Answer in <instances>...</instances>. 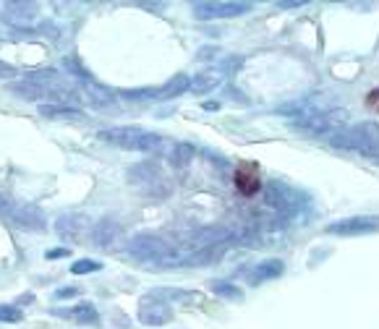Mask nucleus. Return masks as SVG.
Returning <instances> with one entry per match:
<instances>
[{
	"label": "nucleus",
	"mask_w": 379,
	"mask_h": 329,
	"mask_svg": "<svg viewBox=\"0 0 379 329\" xmlns=\"http://www.w3.org/2000/svg\"><path fill=\"white\" fill-rule=\"evenodd\" d=\"M99 138L105 144H113L118 149H129V152H157L160 144H163V136L160 134H150L139 126H115V128H105L99 131Z\"/></svg>",
	"instance_id": "1"
},
{
	"label": "nucleus",
	"mask_w": 379,
	"mask_h": 329,
	"mask_svg": "<svg viewBox=\"0 0 379 329\" xmlns=\"http://www.w3.org/2000/svg\"><path fill=\"white\" fill-rule=\"evenodd\" d=\"M330 144L340 149H353V152H361V154L369 157L374 152V147L379 144V123L364 120V123L348 126L343 131H332Z\"/></svg>",
	"instance_id": "2"
},
{
	"label": "nucleus",
	"mask_w": 379,
	"mask_h": 329,
	"mask_svg": "<svg viewBox=\"0 0 379 329\" xmlns=\"http://www.w3.org/2000/svg\"><path fill=\"white\" fill-rule=\"evenodd\" d=\"M129 183H134L136 188H141L144 193H150L152 199H165L170 193V183L165 178L163 168L154 162V159H147V162H139L129 170Z\"/></svg>",
	"instance_id": "3"
},
{
	"label": "nucleus",
	"mask_w": 379,
	"mask_h": 329,
	"mask_svg": "<svg viewBox=\"0 0 379 329\" xmlns=\"http://www.w3.org/2000/svg\"><path fill=\"white\" fill-rule=\"evenodd\" d=\"M129 254L139 262H152V264H165L168 259H173V248L165 243L160 235L139 233L129 241Z\"/></svg>",
	"instance_id": "4"
},
{
	"label": "nucleus",
	"mask_w": 379,
	"mask_h": 329,
	"mask_svg": "<svg viewBox=\"0 0 379 329\" xmlns=\"http://www.w3.org/2000/svg\"><path fill=\"white\" fill-rule=\"evenodd\" d=\"M251 11V3H236V0H199L191 6V13H194L199 22H209V19H236V16H243V13Z\"/></svg>",
	"instance_id": "5"
},
{
	"label": "nucleus",
	"mask_w": 379,
	"mask_h": 329,
	"mask_svg": "<svg viewBox=\"0 0 379 329\" xmlns=\"http://www.w3.org/2000/svg\"><path fill=\"white\" fill-rule=\"evenodd\" d=\"M0 19L13 29H32L37 22V3L32 0H11L3 6Z\"/></svg>",
	"instance_id": "6"
},
{
	"label": "nucleus",
	"mask_w": 379,
	"mask_h": 329,
	"mask_svg": "<svg viewBox=\"0 0 379 329\" xmlns=\"http://www.w3.org/2000/svg\"><path fill=\"white\" fill-rule=\"evenodd\" d=\"M327 233L343 235V238L379 233V217H366V214H361V217H346V220H337V223L327 225Z\"/></svg>",
	"instance_id": "7"
},
{
	"label": "nucleus",
	"mask_w": 379,
	"mask_h": 329,
	"mask_svg": "<svg viewBox=\"0 0 379 329\" xmlns=\"http://www.w3.org/2000/svg\"><path fill=\"white\" fill-rule=\"evenodd\" d=\"M11 223L24 230V233H45L47 230V220H45V212L32 202L16 204V212H13Z\"/></svg>",
	"instance_id": "8"
},
{
	"label": "nucleus",
	"mask_w": 379,
	"mask_h": 329,
	"mask_svg": "<svg viewBox=\"0 0 379 329\" xmlns=\"http://www.w3.org/2000/svg\"><path fill=\"white\" fill-rule=\"evenodd\" d=\"M173 319V311L168 303L163 300H157V298H141L139 303V321L141 324H147V327H163Z\"/></svg>",
	"instance_id": "9"
},
{
	"label": "nucleus",
	"mask_w": 379,
	"mask_h": 329,
	"mask_svg": "<svg viewBox=\"0 0 379 329\" xmlns=\"http://www.w3.org/2000/svg\"><path fill=\"white\" fill-rule=\"evenodd\" d=\"M89 220L84 214L79 212H71V214H61L58 220H55V233L61 241H68V243H76V241H81L84 233H87L89 227Z\"/></svg>",
	"instance_id": "10"
},
{
	"label": "nucleus",
	"mask_w": 379,
	"mask_h": 329,
	"mask_svg": "<svg viewBox=\"0 0 379 329\" xmlns=\"http://www.w3.org/2000/svg\"><path fill=\"white\" fill-rule=\"evenodd\" d=\"M81 99H84L89 107H95V110H110V107L115 105L113 92H110L108 86L97 84L95 79H92V81H84V86H81Z\"/></svg>",
	"instance_id": "11"
},
{
	"label": "nucleus",
	"mask_w": 379,
	"mask_h": 329,
	"mask_svg": "<svg viewBox=\"0 0 379 329\" xmlns=\"http://www.w3.org/2000/svg\"><path fill=\"white\" fill-rule=\"evenodd\" d=\"M118 238H120V225L115 220H99L89 230V241H92V246H97V248H113V246L118 243Z\"/></svg>",
	"instance_id": "12"
},
{
	"label": "nucleus",
	"mask_w": 379,
	"mask_h": 329,
	"mask_svg": "<svg viewBox=\"0 0 379 329\" xmlns=\"http://www.w3.org/2000/svg\"><path fill=\"white\" fill-rule=\"evenodd\" d=\"M293 128H298L303 134H309V136H322V134H330V118L327 115H316V113H306V115H296L291 120Z\"/></svg>",
	"instance_id": "13"
},
{
	"label": "nucleus",
	"mask_w": 379,
	"mask_h": 329,
	"mask_svg": "<svg viewBox=\"0 0 379 329\" xmlns=\"http://www.w3.org/2000/svg\"><path fill=\"white\" fill-rule=\"evenodd\" d=\"M8 92L16 95L19 99H26V102H42V99H50V92H47L45 86L37 84V81H32V79H26V76H24L22 81H11V84H8Z\"/></svg>",
	"instance_id": "14"
},
{
	"label": "nucleus",
	"mask_w": 379,
	"mask_h": 329,
	"mask_svg": "<svg viewBox=\"0 0 379 329\" xmlns=\"http://www.w3.org/2000/svg\"><path fill=\"white\" fill-rule=\"evenodd\" d=\"M282 272H285L282 259H264L259 264H254V269L249 272V282L251 285H261V282H270L275 277H280Z\"/></svg>",
	"instance_id": "15"
},
{
	"label": "nucleus",
	"mask_w": 379,
	"mask_h": 329,
	"mask_svg": "<svg viewBox=\"0 0 379 329\" xmlns=\"http://www.w3.org/2000/svg\"><path fill=\"white\" fill-rule=\"evenodd\" d=\"M230 243V241H227ZM227 243H215V246H204V248H199L196 254H191L186 259L184 264L186 266H207V264H217L223 254L227 251Z\"/></svg>",
	"instance_id": "16"
},
{
	"label": "nucleus",
	"mask_w": 379,
	"mask_h": 329,
	"mask_svg": "<svg viewBox=\"0 0 379 329\" xmlns=\"http://www.w3.org/2000/svg\"><path fill=\"white\" fill-rule=\"evenodd\" d=\"M223 84V74L220 71H202V74H196L191 79V92L194 95H209V92H215L217 86Z\"/></svg>",
	"instance_id": "17"
},
{
	"label": "nucleus",
	"mask_w": 379,
	"mask_h": 329,
	"mask_svg": "<svg viewBox=\"0 0 379 329\" xmlns=\"http://www.w3.org/2000/svg\"><path fill=\"white\" fill-rule=\"evenodd\" d=\"M58 316H68V319H74V321H79V324H95L97 321V308L92 306L89 300H84V303H79V306H74V308H68V311H63V308H58L55 311Z\"/></svg>",
	"instance_id": "18"
},
{
	"label": "nucleus",
	"mask_w": 379,
	"mask_h": 329,
	"mask_svg": "<svg viewBox=\"0 0 379 329\" xmlns=\"http://www.w3.org/2000/svg\"><path fill=\"white\" fill-rule=\"evenodd\" d=\"M40 115L50 120H81V110L71 105H40Z\"/></svg>",
	"instance_id": "19"
},
{
	"label": "nucleus",
	"mask_w": 379,
	"mask_h": 329,
	"mask_svg": "<svg viewBox=\"0 0 379 329\" xmlns=\"http://www.w3.org/2000/svg\"><path fill=\"white\" fill-rule=\"evenodd\" d=\"M188 86H191V79H188L186 74L173 76L168 84L160 86V99H173V97H181L184 92H188Z\"/></svg>",
	"instance_id": "20"
},
{
	"label": "nucleus",
	"mask_w": 379,
	"mask_h": 329,
	"mask_svg": "<svg viewBox=\"0 0 379 329\" xmlns=\"http://www.w3.org/2000/svg\"><path fill=\"white\" fill-rule=\"evenodd\" d=\"M191 159H194V147L181 141V144H175L173 152H170V168L181 172L191 165Z\"/></svg>",
	"instance_id": "21"
},
{
	"label": "nucleus",
	"mask_w": 379,
	"mask_h": 329,
	"mask_svg": "<svg viewBox=\"0 0 379 329\" xmlns=\"http://www.w3.org/2000/svg\"><path fill=\"white\" fill-rule=\"evenodd\" d=\"M236 188H239L241 193H246V196L257 193L259 191V175L251 170V168H241V170L236 172Z\"/></svg>",
	"instance_id": "22"
},
{
	"label": "nucleus",
	"mask_w": 379,
	"mask_h": 329,
	"mask_svg": "<svg viewBox=\"0 0 379 329\" xmlns=\"http://www.w3.org/2000/svg\"><path fill=\"white\" fill-rule=\"evenodd\" d=\"M209 290H212L215 296L225 298V300H243V290H239V287L225 282V280H212V282H209Z\"/></svg>",
	"instance_id": "23"
},
{
	"label": "nucleus",
	"mask_w": 379,
	"mask_h": 329,
	"mask_svg": "<svg viewBox=\"0 0 379 329\" xmlns=\"http://www.w3.org/2000/svg\"><path fill=\"white\" fill-rule=\"evenodd\" d=\"M63 68H65V76H76V79H81V81H92V74L81 65L79 55H65Z\"/></svg>",
	"instance_id": "24"
},
{
	"label": "nucleus",
	"mask_w": 379,
	"mask_h": 329,
	"mask_svg": "<svg viewBox=\"0 0 379 329\" xmlns=\"http://www.w3.org/2000/svg\"><path fill=\"white\" fill-rule=\"evenodd\" d=\"M120 97H126V99H134V102H139V99H160V86H144V89H123Z\"/></svg>",
	"instance_id": "25"
},
{
	"label": "nucleus",
	"mask_w": 379,
	"mask_h": 329,
	"mask_svg": "<svg viewBox=\"0 0 379 329\" xmlns=\"http://www.w3.org/2000/svg\"><path fill=\"white\" fill-rule=\"evenodd\" d=\"M24 314L19 306H6V303H0V321L3 324H16V321H22Z\"/></svg>",
	"instance_id": "26"
},
{
	"label": "nucleus",
	"mask_w": 379,
	"mask_h": 329,
	"mask_svg": "<svg viewBox=\"0 0 379 329\" xmlns=\"http://www.w3.org/2000/svg\"><path fill=\"white\" fill-rule=\"evenodd\" d=\"M99 269H102V264L95 262V259H79L76 264H71L74 275H89V272H99Z\"/></svg>",
	"instance_id": "27"
},
{
	"label": "nucleus",
	"mask_w": 379,
	"mask_h": 329,
	"mask_svg": "<svg viewBox=\"0 0 379 329\" xmlns=\"http://www.w3.org/2000/svg\"><path fill=\"white\" fill-rule=\"evenodd\" d=\"M150 298H168V306H170V300H191V293H184V290H152Z\"/></svg>",
	"instance_id": "28"
},
{
	"label": "nucleus",
	"mask_w": 379,
	"mask_h": 329,
	"mask_svg": "<svg viewBox=\"0 0 379 329\" xmlns=\"http://www.w3.org/2000/svg\"><path fill=\"white\" fill-rule=\"evenodd\" d=\"M13 212H16V202H13L8 193H0V220L11 223Z\"/></svg>",
	"instance_id": "29"
},
{
	"label": "nucleus",
	"mask_w": 379,
	"mask_h": 329,
	"mask_svg": "<svg viewBox=\"0 0 379 329\" xmlns=\"http://www.w3.org/2000/svg\"><path fill=\"white\" fill-rule=\"evenodd\" d=\"M13 76H19V71H16L11 63L0 61V79H13Z\"/></svg>",
	"instance_id": "30"
},
{
	"label": "nucleus",
	"mask_w": 379,
	"mask_h": 329,
	"mask_svg": "<svg viewBox=\"0 0 379 329\" xmlns=\"http://www.w3.org/2000/svg\"><path fill=\"white\" fill-rule=\"evenodd\" d=\"M74 296H79L76 287H61V290H55V298H74Z\"/></svg>",
	"instance_id": "31"
},
{
	"label": "nucleus",
	"mask_w": 379,
	"mask_h": 329,
	"mask_svg": "<svg viewBox=\"0 0 379 329\" xmlns=\"http://www.w3.org/2000/svg\"><path fill=\"white\" fill-rule=\"evenodd\" d=\"M61 256H68V248H53V251H47V259H61Z\"/></svg>",
	"instance_id": "32"
},
{
	"label": "nucleus",
	"mask_w": 379,
	"mask_h": 329,
	"mask_svg": "<svg viewBox=\"0 0 379 329\" xmlns=\"http://www.w3.org/2000/svg\"><path fill=\"white\" fill-rule=\"evenodd\" d=\"M280 6L282 8H296V6H301V0H296V3L291 0V3H280Z\"/></svg>",
	"instance_id": "33"
},
{
	"label": "nucleus",
	"mask_w": 379,
	"mask_h": 329,
	"mask_svg": "<svg viewBox=\"0 0 379 329\" xmlns=\"http://www.w3.org/2000/svg\"><path fill=\"white\" fill-rule=\"evenodd\" d=\"M369 157H371V159H377V162H379V144H377V147H374V152H371Z\"/></svg>",
	"instance_id": "34"
}]
</instances>
